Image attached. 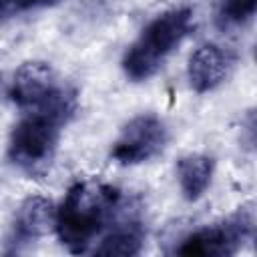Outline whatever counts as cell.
<instances>
[{
	"label": "cell",
	"instance_id": "obj_3",
	"mask_svg": "<svg viewBox=\"0 0 257 257\" xmlns=\"http://www.w3.org/2000/svg\"><path fill=\"white\" fill-rule=\"evenodd\" d=\"M191 30L193 10L189 6L171 8L155 16L124 52L120 62L124 76L133 82H145L155 76Z\"/></svg>",
	"mask_w": 257,
	"mask_h": 257
},
{
	"label": "cell",
	"instance_id": "obj_5",
	"mask_svg": "<svg viewBox=\"0 0 257 257\" xmlns=\"http://www.w3.org/2000/svg\"><path fill=\"white\" fill-rule=\"evenodd\" d=\"M169 143L165 120L153 112L133 116L118 133L110 149V159L122 167L143 165L159 157Z\"/></svg>",
	"mask_w": 257,
	"mask_h": 257
},
{
	"label": "cell",
	"instance_id": "obj_10",
	"mask_svg": "<svg viewBox=\"0 0 257 257\" xmlns=\"http://www.w3.org/2000/svg\"><path fill=\"white\" fill-rule=\"evenodd\" d=\"M213 171H215V161L209 155L191 153L181 157L177 163V181L181 195L191 203L199 201L211 185Z\"/></svg>",
	"mask_w": 257,
	"mask_h": 257
},
{
	"label": "cell",
	"instance_id": "obj_8",
	"mask_svg": "<svg viewBox=\"0 0 257 257\" xmlns=\"http://www.w3.org/2000/svg\"><path fill=\"white\" fill-rule=\"evenodd\" d=\"M62 84L58 82L52 66L42 60H28L18 66L12 76L8 96L10 100L22 108L30 110L44 104Z\"/></svg>",
	"mask_w": 257,
	"mask_h": 257
},
{
	"label": "cell",
	"instance_id": "obj_2",
	"mask_svg": "<svg viewBox=\"0 0 257 257\" xmlns=\"http://www.w3.org/2000/svg\"><path fill=\"white\" fill-rule=\"evenodd\" d=\"M120 205V193L100 179L76 181L54 213L58 241L70 253H86L110 225Z\"/></svg>",
	"mask_w": 257,
	"mask_h": 257
},
{
	"label": "cell",
	"instance_id": "obj_6",
	"mask_svg": "<svg viewBox=\"0 0 257 257\" xmlns=\"http://www.w3.org/2000/svg\"><path fill=\"white\" fill-rule=\"evenodd\" d=\"M56 209L46 197L34 195L24 199L10 223L8 233V253H20L38 243L50 229H54Z\"/></svg>",
	"mask_w": 257,
	"mask_h": 257
},
{
	"label": "cell",
	"instance_id": "obj_1",
	"mask_svg": "<svg viewBox=\"0 0 257 257\" xmlns=\"http://www.w3.org/2000/svg\"><path fill=\"white\" fill-rule=\"evenodd\" d=\"M78 106L76 90L60 86L44 104L24 110V116L12 126L6 157L14 169L28 177H42L50 171L64 126Z\"/></svg>",
	"mask_w": 257,
	"mask_h": 257
},
{
	"label": "cell",
	"instance_id": "obj_9",
	"mask_svg": "<svg viewBox=\"0 0 257 257\" xmlns=\"http://www.w3.org/2000/svg\"><path fill=\"white\" fill-rule=\"evenodd\" d=\"M120 207V205H118ZM147 239V229L143 217L135 209H124L122 213L116 209L110 225L100 235V243L94 247L96 255H139Z\"/></svg>",
	"mask_w": 257,
	"mask_h": 257
},
{
	"label": "cell",
	"instance_id": "obj_12",
	"mask_svg": "<svg viewBox=\"0 0 257 257\" xmlns=\"http://www.w3.org/2000/svg\"><path fill=\"white\" fill-rule=\"evenodd\" d=\"M62 0H0V20L30 12V10H42L60 4Z\"/></svg>",
	"mask_w": 257,
	"mask_h": 257
},
{
	"label": "cell",
	"instance_id": "obj_11",
	"mask_svg": "<svg viewBox=\"0 0 257 257\" xmlns=\"http://www.w3.org/2000/svg\"><path fill=\"white\" fill-rule=\"evenodd\" d=\"M257 10V0H221L217 10V24L223 30L245 28Z\"/></svg>",
	"mask_w": 257,
	"mask_h": 257
},
{
	"label": "cell",
	"instance_id": "obj_4",
	"mask_svg": "<svg viewBox=\"0 0 257 257\" xmlns=\"http://www.w3.org/2000/svg\"><path fill=\"white\" fill-rule=\"evenodd\" d=\"M253 231L255 213L251 205H245L227 219L189 233L175 251L187 257H229L253 237Z\"/></svg>",
	"mask_w": 257,
	"mask_h": 257
},
{
	"label": "cell",
	"instance_id": "obj_7",
	"mask_svg": "<svg viewBox=\"0 0 257 257\" xmlns=\"http://www.w3.org/2000/svg\"><path fill=\"white\" fill-rule=\"evenodd\" d=\"M237 64V54L219 44H203L199 46L187 64V78L195 92L205 94L219 88L233 74Z\"/></svg>",
	"mask_w": 257,
	"mask_h": 257
}]
</instances>
